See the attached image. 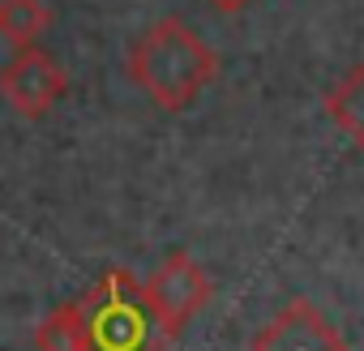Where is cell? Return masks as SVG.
<instances>
[{
    "instance_id": "9c48e42d",
    "label": "cell",
    "mask_w": 364,
    "mask_h": 351,
    "mask_svg": "<svg viewBox=\"0 0 364 351\" xmlns=\"http://www.w3.org/2000/svg\"><path fill=\"white\" fill-rule=\"evenodd\" d=\"M206 5H215L219 14H245V9L253 5V0H206Z\"/></svg>"
},
{
    "instance_id": "7a4b0ae2",
    "label": "cell",
    "mask_w": 364,
    "mask_h": 351,
    "mask_svg": "<svg viewBox=\"0 0 364 351\" xmlns=\"http://www.w3.org/2000/svg\"><path fill=\"white\" fill-rule=\"evenodd\" d=\"M82 330H86V351H167L171 338L163 334L146 287L124 270L112 266L82 300Z\"/></svg>"
},
{
    "instance_id": "5b68a950",
    "label": "cell",
    "mask_w": 364,
    "mask_h": 351,
    "mask_svg": "<svg viewBox=\"0 0 364 351\" xmlns=\"http://www.w3.org/2000/svg\"><path fill=\"white\" fill-rule=\"evenodd\" d=\"M249 351H347V338L313 300L296 296L253 334Z\"/></svg>"
},
{
    "instance_id": "8992f818",
    "label": "cell",
    "mask_w": 364,
    "mask_h": 351,
    "mask_svg": "<svg viewBox=\"0 0 364 351\" xmlns=\"http://www.w3.org/2000/svg\"><path fill=\"white\" fill-rule=\"evenodd\" d=\"M56 14L48 0H0V35L18 48H39V39L52 31Z\"/></svg>"
},
{
    "instance_id": "6da1fadb",
    "label": "cell",
    "mask_w": 364,
    "mask_h": 351,
    "mask_svg": "<svg viewBox=\"0 0 364 351\" xmlns=\"http://www.w3.org/2000/svg\"><path fill=\"white\" fill-rule=\"evenodd\" d=\"M129 77L163 112H185L219 77V56L189 22L159 18L129 48Z\"/></svg>"
},
{
    "instance_id": "3957f363",
    "label": "cell",
    "mask_w": 364,
    "mask_h": 351,
    "mask_svg": "<svg viewBox=\"0 0 364 351\" xmlns=\"http://www.w3.org/2000/svg\"><path fill=\"white\" fill-rule=\"evenodd\" d=\"M141 287H146V300H150V308H154V317H159V325H163V334L171 342L180 338V330H185L202 313V304L215 291L210 287V274L202 270V261L193 253H185V249L167 253L163 266Z\"/></svg>"
},
{
    "instance_id": "52a82bcc",
    "label": "cell",
    "mask_w": 364,
    "mask_h": 351,
    "mask_svg": "<svg viewBox=\"0 0 364 351\" xmlns=\"http://www.w3.org/2000/svg\"><path fill=\"white\" fill-rule=\"evenodd\" d=\"M326 112H330V120L364 150V60L338 82V86H330L326 90Z\"/></svg>"
},
{
    "instance_id": "ba28073f",
    "label": "cell",
    "mask_w": 364,
    "mask_h": 351,
    "mask_svg": "<svg viewBox=\"0 0 364 351\" xmlns=\"http://www.w3.org/2000/svg\"><path fill=\"white\" fill-rule=\"evenodd\" d=\"M35 347H39V351H86V330H82L77 300L56 304V308L35 325Z\"/></svg>"
},
{
    "instance_id": "277c9868",
    "label": "cell",
    "mask_w": 364,
    "mask_h": 351,
    "mask_svg": "<svg viewBox=\"0 0 364 351\" xmlns=\"http://www.w3.org/2000/svg\"><path fill=\"white\" fill-rule=\"evenodd\" d=\"M0 94H5V103L18 116L39 120L69 94V73L60 69V60L52 52L18 48V56L0 69Z\"/></svg>"
}]
</instances>
